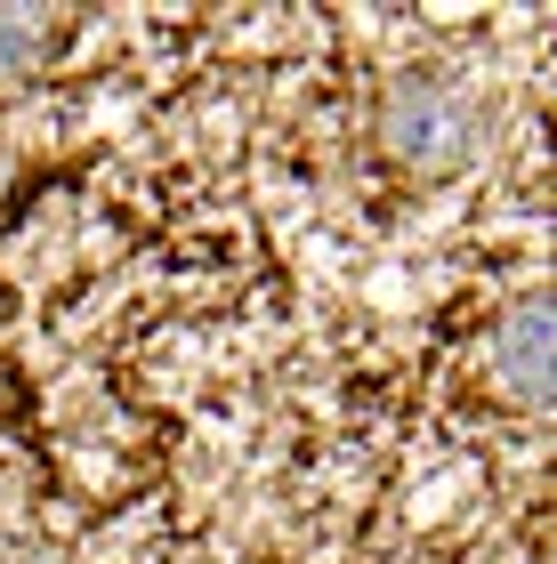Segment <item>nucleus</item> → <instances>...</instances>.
Segmentation results:
<instances>
[{
  "instance_id": "obj_2",
  "label": "nucleus",
  "mask_w": 557,
  "mask_h": 564,
  "mask_svg": "<svg viewBox=\"0 0 557 564\" xmlns=\"http://www.w3.org/2000/svg\"><path fill=\"white\" fill-rule=\"evenodd\" d=\"M493 379L517 403H549V299H517L510 315L493 323Z\"/></svg>"
},
{
  "instance_id": "obj_1",
  "label": "nucleus",
  "mask_w": 557,
  "mask_h": 564,
  "mask_svg": "<svg viewBox=\"0 0 557 564\" xmlns=\"http://www.w3.org/2000/svg\"><path fill=\"white\" fill-rule=\"evenodd\" d=\"M379 145L420 177H452L485 145V106H476L461 82H444V73H404V82L379 97Z\"/></svg>"
},
{
  "instance_id": "obj_3",
  "label": "nucleus",
  "mask_w": 557,
  "mask_h": 564,
  "mask_svg": "<svg viewBox=\"0 0 557 564\" xmlns=\"http://www.w3.org/2000/svg\"><path fill=\"white\" fill-rule=\"evenodd\" d=\"M49 33H57V17H49V9H0V73H33Z\"/></svg>"
}]
</instances>
